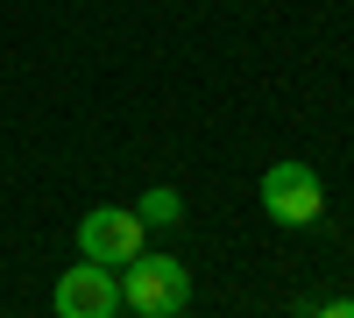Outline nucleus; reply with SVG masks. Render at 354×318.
Segmentation results:
<instances>
[{
	"label": "nucleus",
	"mask_w": 354,
	"mask_h": 318,
	"mask_svg": "<svg viewBox=\"0 0 354 318\" xmlns=\"http://www.w3.org/2000/svg\"><path fill=\"white\" fill-rule=\"evenodd\" d=\"M57 318H121V269H100V262H78L57 276Z\"/></svg>",
	"instance_id": "nucleus-4"
},
{
	"label": "nucleus",
	"mask_w": 354,
	"mask_h": 318,
	"mask_svg": "<svg viewBox=\"0 0 354 318\" xmlns=\"http://www.w3.org/2000/svg\"><path fill=\"white\" fill-rule=\"evenodd\" d=\"M312 318H354V304H326V311H312Z\"/></svg>",
	"instance_id": "nucleus-6"
},
{
	"label": "nucleus",
	"mask_w": 354,
	"mask_h": 318,
	"mask_svg": "<svg viewBox=\"0 0 354 318\" xmlns=\"http://www.w3.org/2000/svg\"><path fill=\"white\" fill-rule=\"evenodd\" d=\"M262 212L277 226H312L326 212V184H319L312 163H270L262 170Z\"/></svg>",
	"instance_id": "nucleus-3"
},
{
	"label": "nucleus",
	"mask_w": 354,
	"mask_h": 318,
	"mask_svg": "<svg viewBox=\"0 0 354 318\" xmlns=\"http://www.w3.org/2000/svg\"><path fill=\"white\" fill-rule=\"evenodd\" d=\"M185 304H192V269L177 262V255L142 248L121 269V311H135V318H185Z\"/></svg>",
	"instance_id": "nucleus-1"
},
{
	"label": "nucleus",
	"mask_w": 354,
	"mask_h": 318,
	"mask_svg": "<svg viewBox=\"0 0 354 318\" xmlns=\"http://www.w3.org/2000/svg\"><path fill=\"white\" fill-rule=\"evenodd\" d=\"M142 241H149V226H142V212H128V206H93L78 219V255L100 262V269H128L142 255Z\"/></svg>",
	"instance_id": "nucleus-2"
},
{
	"label": "nucleus",
	"mask_w": 354,
	"mask_h": 318,
	"mask_svg": "<svg viewBox=\"0 0 354 318\" xmlns=\"http://www.w3.org/2000/svg\"><path fill=\"white\" fill-rule=\"evenodd\" d=\"M135 212H142V226H177V219H185V198H177L170 184H149Z\"/></svg>",
	"instance_id": "nucleus-5"
}]
</instances>
